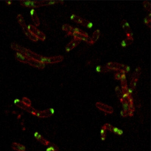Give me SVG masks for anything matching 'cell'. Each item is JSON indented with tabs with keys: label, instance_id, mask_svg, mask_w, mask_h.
<instances>
[{
	"label": "cell",
	"instance_id": "1",
	"mask_svg": "<svg viewBox=\"0 0 151 151\" xmlns=\"http://www.w3.org/2000/svg\"><path fill=\"white\" fill-rule=\"evenodd\" d=\"M54 110L53 109L50 108L43 111H36L35 115L41 118L49 117L54 114Z\"/></svg>",
	"mask_w": 151,
	"mask_h": 151
},
{
	"label": "cell",
	"instance_id": "2",
	"mask_svg": "<svg viewBox=\"0 0 151 151\" xmlns=\"http://www.w3.org/2000/svg\"><path fill=\"white\" fill-rule=\"evenodd\" d=\"M96 106L98 109L107 114H111L113 113L114 111L113 108L101 102H97L96 104Z\"/></svg>",
	"mask_w": 151,
	"mask_h": 151
},
{
	"label": "cell",
	"instance_id": "3",
	"mask_svg": "<svg viewBox=\"0 0 151 151\" xmlns=\"http://www.w3.org/2000/svg\"><path fill=\"white\" fill-rule=\"evenodd\" d=\"M35 138L36 139L37 141L40 142L42 145H44L46 146H48L50 145V142L48 140L44 138L41 134L38 133L36 132L34 134Z\"/></svg>",
	"mask_w": 151,
	"mask_h": 151
},
{
	"label": "cell",
	"instance_id": "4",
	"mask_svg": "<svg viewBox=\"0 0 151 151\" xmlns=\"http://www.w3.org/2000/svg\"><path fill=\"white\" fill-rule=\"evenodd\" d=\"M12 148L15 151H26L25 147L17 142H14L12 144Z\"/></svg>",
	"mask_w": 151,
	"mask_h": 151
},
{
	"label": "cell",
	"instance_id": "5",
	"mask_svg": "<svg viewBox=\"0 0 151 151\" xmlns=\"http://www.w3.org/2000/svg\"><path fill=\"white\" fill-rule=\"evenodd\" d=\"M79 43V40H78L76 39L73 40L68 44V45H70L69 46L66 47V52H69L70 51L71 49H73V48L78 45Z\"/></svg>",
	"mask_w": 151,
	"mask_h": 151
},
{
	"label": "cell",
	"instance_id": "6",
	"mask_svg": "<svg viewBox=\"0 0 151 151\" xmlns=\"http://www.w3.org/2000/svg\"><path fill=\"white\" fill-rule=\"evenodd\" d=\"M107 128H106L105 126H102V127L101 130V139L102 140H105L106 139V137H107Z\"/></svg>",
	"mask_w": 151,
	"mask_h": 151
},
{
	"label": "cell",
	"instance_id": "7",
	"mask_svg": "<svg viewBox=\"0 0 151 151\" xmlns=\"http://www.w3.org/2000/svg\"><path fill=\"white\" fill-rule=\"evenodd\" d=\"M111 132L119 136H121L123 133V131L121 129L114 126H113Z\"/></svg>",
	"mask_w": 151,
	"mask_h": 151
},
{
	"label": "cell",
	"instance_id": "8",
	"mask_svg": "<svg viewBox=\"0 0 151 151\" xmlns=\"http://www.w3.org/2000/svg\"><path fill=\"white\" fill-rule=\"evenodd\" d=\"M49 146L47 148L46 151H59V148L54 144L50 143Z\"/></svg>",
	"mask_w": 151,
	"mask_h": 151
},
{
	"label": "cell",
	"instance_id": "9",
	"mask_svg": "<svg viewBox=\"0 0 151 151\" xmlns=\"http://www.w3.org/2000/svg\"><path fill=\"white\" fill-rule=\"evenodd\" d=\"M99 35H100V31L99 30H97L95 32L94 34H93V38L91 39V43H94L95 42L97 39L99 38Z\"/></svg>",
	"mask_w": 151,
	"mask_h": 151
},
{
	"label": "cell",
	"instance_id": "10",
	"mask_svg": "<svg viewBox=\"0 0 151 151\" xmlns=\"http://www.w3.org/2000/svg\"><path fill=\"white\" fill-rule=\"evenodd\" d=\"M16 56L18 58L20 59H21V60H23V61L25 60L26 58L22 54H21V53H18V52L16 53Z\"/></svg>",
	"mask_w": 151,
	"mask_h": 151
},
{
	"label": "cell",
	"instance_id": "11",
	"mask_svg": "<svg viewBox=\"0 0 151 151\" xmlns=\"http://www.w3.org/2000/svg\"><path fill=\"white\" fill-rule=\"evenodd\" d=\"M121 114L123 117H126L128 115V111L126 110H123L121 112Z\"/></svg>",
	"mask_w": 151,
	"mask_h": 151
},
{
	"label": "cell",
	"instance_id": "12",
	"mask_svg": "<svg viewBox=\"0 0 151 151\" xmlns=\"http://www.w3.org/2000/svg\"><path fill=\"white\" fill-rule=\"evenodd\" d=\"M30 1H23V5L27 7H30Z\"/></svg>",
	"mask_w": 151,
	"mask_h": 151
},
{
	"label": "cell",
	"instance_id": "13",
	"mask_svg": "<svg viewBox=\"0 0 151 151\" xmlns=\"http://www.w3.org/2000/svg\"><path fill=\"white\" fill-rule=\"evenodd\" d=\"M102 68L101 66H98L96 68V70L97 72H102Z\"/></svg>",
	"mask_w": 151,
	"mask_h": 151
},
{
	"label": "cell",
	"instance_id": "14",
	"mask_svg": "<svg viewBox=\"0 0 151 151\" xmlns=\"http://www.w3.org/2000/svg\"><path fill=\"white\" fill-rule=\"evenodd\" d=\"M151 22V19H149V18H145L144 20V23L146 24V25H148V23H150Z\"/></svg>",
	"mask_w": 151,
	"mask_h": 151
},
{
	"label": "cell",
	"instance_id": "15",
	"mask_svg": "<svg viewBox=\"0 0 151 151\" xmlns=\"http://www.w3.org/2000/svg\"><path fill=\"white\" fill-rule=\"evenodd\" d=\"M121 73H118L117 74H116L115 75V78L116 79H117V80H119V79H120L121 78Z\"/></svg>",
	"mask_w": 151,
	"mask_h": 151
},
{
	"label": "cell",
	"instance_id": "16",
	"mask_svg": "<svg viewBox=\"0 0 151 151\" xmlns=\"http://www.w3.org/2000/svg\"><path fill=\"white\" fill-rule=\"evenodd\" d=\"M130 70V67H129V66H126V67H125V72H127V73H128V72H129Z\"/></svg>",
	"mask_w": 151,
	"mask_h": 151
},
{
	"label": "cell",
	"instance_id": "17",
	"mask_svg": "<svg viewBox=\"0 0 151 151\" xmlns=\"http://www.w3.org/2000/svg\"><path fill=\"white\" fill-rule=\"evenodd\" d=\"M56 1H50L48 2L47 5H54V4H56Z\"/></svg>",
	"mask_w": 151,
	"mask_h": 151
},
{
	"label": "cell",
	"instance_id": "18",
	"mask_svg": "<svg viewBox=\"0 0 151 151\" xmlns=\"http://www.w3.org/2000/svg\"><path fill=\"white\" fill-rule=\"evenodd\" d=\"M30 13L31 15L32 16H33L34 15V13H35V10L33 8H32V9H31Z\"/></svg>",
	"mask_w": 151,
	"mask_h": 151
},
{
	"label": "cell",
	"instance_id": "19",
	"mask_svg": "<svg viewBox=\"0 0 151 151\" xmlns=\"http://www.w3.org/2000/svg\"><path fill=\"white\" fill-rule=\"evenodd\" d=\"M7 4L8 5H11L12 4V2L11 1H6Z\"/></svg>",
	"mask_w": 151,
	"mask_h": 151
}]
</instances>
